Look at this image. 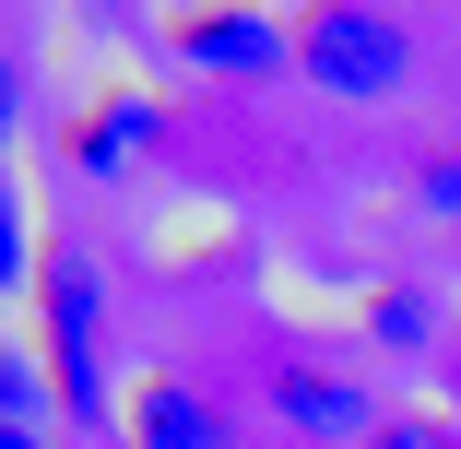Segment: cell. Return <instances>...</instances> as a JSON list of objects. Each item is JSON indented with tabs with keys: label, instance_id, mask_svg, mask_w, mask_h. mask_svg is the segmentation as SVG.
Returning a JSON list of instances; mask_svg holds the SVG:
<instances>
[{
	"label": "cell",
	"instance_id": "6",
	"mask_svg": "<svg viewBox=\"0 0 461 449\" xmlns=\"http://www.w3.org/2000/svg\"><path fill=\"white\" fill-rule=\"evenodd\" d=\"M142 130H154V107H142V95H119V107H107L95 130H83V166H95V177H107V166H119V154L142 142Z\"/></svg>",
	"mask_w": 461,
	"mask_h": 449
},
{
	"label": "cell",
	"instance_id": "8",
	"mask_svg": "<svg viewBox=\"0 0 461 449\" xmlns=\"http://www.w3.org/2000/svg\"><path fill=\"white\" fill-rule=\"evenodd\" d=\"M379 343L414 355V343H426V308H414V296H379Z\"/></svg>",
	"mask_w": 461,
	"mask_h": 449
},
{
	"label": "cell",
	"instance_id": "5",
	"mask_svg": "<svg viewBox=\"0 0 461 449\" xmlns=\"http://www.w3.org/2000/svg\"><path fill=\"white\" fill-rule=\"evenodd\" d=\"M131 449H225V426H213V402H202V391L154 379V391L131 402Z\"/></svg>",
	"mask_w": 461,
	"mask_h": 449
},
{
	"label": "cell",
	"instance_id": "1",
	"mask_svg": "<svg viewBox=\"0 0 461 449\" xmlns=\"http://www.w3.org/2000/svg\"><path fill=\"white\" fill-rule=\"evenodd\" d=\"M296 71H308V83H331V95H355V107H379V95H402L414 48H402V24H391V13H355V0H331V13H308V24H296Z\"/></svg>",
	"mask_w": 461,
	"mask_h": 449
},
{
	"label": "cell",
	"instance_id": "7",
	"mask_svg": "<svg viewBox=\"0 0 461 449\" xmlns=\"http://www.w3.org/2000/svg\"><path fill=\"white\" fill-rule=\"evenodd\" d=\"M414 202H426V213H461V154H426V166H414Z\"/></svg>",
	"mask_w": 461,
	"mask_h": 449
},
{
	"label": "cell",
	"instance_id": "2",
	"mask_svg": "<svg viewBox=\"0 0 461 449\" xmlns=\"http://www.w3.org/2000/svg\"><path fill=\"white\" fill-rule=\"evenodd\" d=\"M95 273H83V248H48V343H59V402L71 426L107 414V355H95Z\"/></svg>",
	"mask_w": 461,
	"mask_h": 449
},
{
	"label": "cell",
	"instance_id": "9",
	"mask_svg": "<svg viewBox=\"0 0 461 449\" xmlns=\"http://www.w3.org/2000/svg\"><path fill=\"white\" fill-rule=\"evenodd\" d=\"M0 426H36V379H24V355H0Z\"/></svg>",
	"mask_w": 461,
	"mask_h": 449
},
{
	"label": "cell",
	"instance_id": "12",
	"mask_svg": "<svg viewBox=\"0 0 461 449\" xmlns=\"http://www.w3.org/2000/svg\"><path fill=\"white\" fill-rule=\"evenodd\" d=\"M0 449H36V426H0Z\"/></svg>",
	"mask_w": 461,
	"mask_h": 449
},
{
	"label": "cell",
	"instance_id": "3",
	"mask_svg": "<svg viewBox=\"0 0 461 449\" xmlns=\"http://www.w3.org/2000/svg\"><path fill=\"white\" fill-rule=\"evenodd\" d=\"M272 414H285L296 437H320V449H366V437H379V402H366L343 367H308V355L272 367Z\"/></svg>",
	"mask_w": 461,
	"mask_h": 449
},
{
	"label": "cell",
	"instance_id": "4",
	"mask_svg": "<svg viewBox=\"0 0 461 449\" xmlns=\"http://www.w3.org/2000/svg\"><path fill=\"white\" fill-rule=\"evenodd\" d=\"M177 59H202V71H285V36L249 24V13H202V24H177Z\"/></svg>",
	"mask_w": 461,
	"mask_h": 449
},
{
	"label": "cell",
	"instance_id": "11",
	"mask_svg": "<svg viewBox=\"0 0 461 449\" xmlns=\"http://www.w3.org/2000/svg\"><path fill=\"white\" fill-rule=\"evenodd\" d=\"M366 449H449V437H438V426H379Z\"/></svg>",
	"mask_w": 461,
	"mask_h": 449
},
{
	"label": "cell",
	"instance_id": "10",
	"mask_svg": "<svg viewBox=\"0 0 461 449\" xmlns=\"http://www.w3.org/2000/svg\"><path fill=\"white\" fill-rule=\"evenodd\" d=\"M24 260H36L24 248V213H13V190H0V284H24Z\"/></svg>",
	"mask_w": 461,
	"mask_h": 449
}]
</instances>
